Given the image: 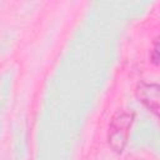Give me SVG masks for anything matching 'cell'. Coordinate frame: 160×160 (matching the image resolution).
<instances>
[{
  "label": "cell",
  "instance_id": "6da1fadb",
  "mask_svg": "<svg viewBox=\"0 0 160 160\" xmlns=\"http://www.w3.org/2000/svg\"><path fill=\"white\" fill-rule=\"evenodd\" d=\"M134 118L135 112L126 109L118 110L111 118V121L109 124L108 142L116 154H121L128 144Z\"/></svg>",
  "mask_w": 160,
  "mask_h": 160
},
{
  "label": "cell",
  "instance_id": "7a4b0ae2",
  "mask_svg": "<svg viewBox=\"0 0 160 160\" xmlns=\"http://www.w3.org/2000/svg\"><path fill=\"white\" fill-rule=\"evenodd\" d=\"M138 100L160 120V84L139 82L135 90Z\"/></svg>",
  "mask_w": 160,
  "mask_h": 160
},
{
  "label": "cell",
  "instance_id": "3957f363",
  "mask_svg": "<svg viewBox=\"0 0 160 160\" xmlns=\"http://www.w3.org/2000/svg\"><path fill=\"white\" fill-rule=\"evenodd\" d=\"M150 59L151 62L158 65L160 64V35L154 40V45H152V50L150 54Z\"/></svg>",
  "mask_w": 160,
  "mask_h": 160
}]
</instances>
